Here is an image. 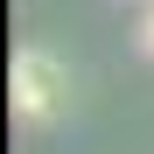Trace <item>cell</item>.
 Returning a JSON list of instances; mask_svg holds the SVG:
<instances>
[{"instance_id":"obj_1","label":"cell","mask_w":154,"mask_h":154,"mask_svg":"<svg viewBox=\"0 0 154 154\" xmlns=\"http://www.w3.org/2000/svg\"><path fill=\"white\" fill-rule=\"evenodd\" d=\"M7 98H14V119H28V126H49V119H63L70 105V63L63 56H49V49H14V70H7Z\"/></svg>"},{"instance_id":"obj_2","label":"cell","mask_w":154,"mask_h":154,"mask_svg":"<svg viewBox=\"0 0 154 154\" xmlns=\"http://www.w3.org/2000/svg\"><path fill=\"white\" fill-rule=\"evenodd\" d=\"M140 49L154 56V7H147V21H140Z\"/></svg>"}]
</instances>
